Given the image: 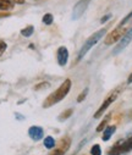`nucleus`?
Returning <instances> with one entry per match:
<instances>
[{
    "instance_id": "f257e3e1",
    "label": "nucleus",
    "mask_w": 132,
    "mask_h": 155,
    "mask_svg": "<svg viewBox=\"0 0 132 155\" xmlns=\"http://www.w3.org/2000/svg\"><path fill=\"white\" fill-rule=\"evenodd\" d=\"M71 89V81L70 80H66L63 82V84L56 89L54 91L52 94H49L47 97V99L43 101V107L47 109V107H50L53 105H55L56 103H60L70 92Z\"/></svg>"
},
{
    "instance_id": "f03ea898",
    "label": "nucleus",
    "mask_w": 132,
    "mask_h": 155,
    "mask_svg": "<svg viewBox=\"0 0 132 155\" xmlns=\"http://www.w3.org/2000/svg\"><path fill=\"white\" fill-rule=\"evenodd\" d=\"M107 33V28H102V29H99V31H97L96 33H93L88 39L84 42V44L82 45V48H81V50H80V53H78V56H77V61H80V60H82L83 58H84V55L90 51L91 49H92V47H94L102 38L104 37V34Z\"/></svg>"
},
{
    "instance_id": "7ed1b4c3",
    "label": "nucleus",
    "mask_w": 132,
    "mask_h": 155,
    "mask_svg": "<svg viewBox=\"0 0 132 155\" xmlns=\"http://www.w3.org/2000/svg\"><path fill=\"white\" fill-rule=\"evenodd\" d=\"M120 91H121V89H120V88H117V89L113 91V92L107 97V99L103 101V104L100 105V107L96 111V114H94V119H99L100 116L105 112V110H107V109H108V107H109V106H110V105H111V104L117 99V97H119V94H120Z\"/></svg>"
},
{
    "instance_id": "20e7f679",
    "label": "nucleus",
    "mask_w": 132,
    "mask_h": 155,
    "mask_svg": "<svg viewBox=\"0 0 132 155\" xmlns=\"http://www.w3.org/2000/svg\"><path fill=\"white\" fill-rule=\"evenodd\" d=\"M127 32V29L124 27V26H120L117 28H115L114 31H111L107 37H105V39H104V43L105 45H111L116 42H119L121 38L125 35V33Z\"/></svg>"
},
{
    "instance_id": "39448f33",
    "label": "nucleus",
    "mask_w": 132,
    "mask_h": 155,
    "mask_svg": "<svg viewBox=\"0 0 132 155\" xmlns=\"http://www.w3.org/2000/svg\"><path fill=\"white\" fill-rule=\"evenodd\" d=\"M131 41H132V28H130L126 33H125V35L121 38V39L119 41V43H117V45L115 47V49H114V51H113V54L114 55H117V54H120L130 43H131Z\"/></svg>"
},
{
    "instance_id": "423d86ee",
    "label": "nucleus",
    "mask_w": 132,
    "mask_h": 155,
    "mask_svg": "<svg viewBox=\"0 0 132 155\" xmlns=\"http://www.w3.org/2000/svg\"><path fill=\"white\" fill-rule=\"evenodd\" d=\"M90 3H91V0H80L78 3H76V5L73 6V10H72V20H78L87 10Z\"/></svg>"
},
{
    "instance_id": "0eeeda50",
    "label": "nucleus",
    "mask_w": 132,
    "mask_h": 155,
    "mask_svg": "<svg viewBox=\"0 0 132 155\" xmlns=\"http://www.w3.org/2000/svg\"><path fill=\"white\" fill-rule=\"evenodd\" d=\"M56 60L60 66H65L69 61V50L66 47H60L56 53Z\"/></svg>"
},
{
    "instance_id": "6e6552de",
    "label": "nucleus",
    "mask_w": 132,
    "mask_h": 155,
    "mask_svg": "<svg viewBox=\"0 0 132 155\" xmlns=\"http://www.w3.org/2000/svg\"><path fill=\"white\" fill-rule=\"evenodd\" d=\"M28 134L33 140H40L43 138V136H44V131L39 126H32L28 130Z\"/></svg>"
},
{
    "instance_id": "1a4fd4ad",
    "label": "nucleus",
    "mask_w": 132,
    "mask_h": 155,
    "mask_svg": "<svg viewBox=\"0 0 132 155\" xmlns=\"http://www.w3.org/2000/svg\"><path fill=\"white\" fill-rule=\"evenodd\" d=\"M117 143H119L121 154H124V153H128V151L132 150V137L128 138L127 140H120V142H117Z\"/></svg>"
},
{
    "instance_id": "9d476101",
    "label": "nucleus",
    "mask_w": 132,
    "mask_h": 155,
    "mask_svg": "<svg viewBox=\"0 0 132 155\" xmlns=\"http://www.w3.org/2000/svg\"><path fill=\"white\" fill-rule=\"evenodd\" d=\"M116 131V127L115 126H108L105 130H104V133H103V140L104 142H107V140H109L110 138H111V136H113V133Z\"/></svg>"
},
{
    "instance_id": "9b49d317",
    "label": "nucleus",
    "mask_w": 132,
    "mask_h": 155,
    "mask_svg": "<svg viewBox=\"0 0 132 155\" xmlns=\"http://www.w3.org/2000/svg\"><path fill=\"white\" fill-rule=\"evenodd\" d=\"M12 8H14L12 0H0V10L8 11V10H11Z\"/></svg>"
},
{
    "instance_id": "f8f14e48",
    "label": "nucleus",
    "mask_w": 132,
    "mask_h": 155,
    "mask_svg": "<svg viewBox=\"0 0 132 155\" xmlns=\"http://www.w3.org/2000/svg\"><path fill=\"white\" fill-rule=\"evenodd\" d=\"M70 143H71V140H70V138H67V137H65V138H63L61 140H60V143H59V149H61L64 153L70 148Z\"/></svg>"
},
{
    "instance_id": "ddd939ff",
    "label": "nucleus",
    "mask_w": 132,
    "mask_h": 155,
    "mask_svg": "<svg viewBox=\"0 0 132 155\" xmlns=\"http://www.w3.org/2000/svg\"><path fill=\"white\" fill-rule=\"evenodd\" d=\"M44 147L48 148V149H52L55 147V140L53 137H47L46 139H44Z\"/></svg>"
},
{
    "instance_id": "4468645a",
    "label": "nucleus",
    "mask_w": 132,
    "mask_h": 155,
    "mask_svg": "<svg viewBox=\"0 0 132 155\" xmlns=\"http://www.w3.org/2000/svg\"><path fill=\"white\" fill-rule=\"evenodd\" d=\"M72 114H73V109H67V110H65L64 112H61V114H60L59 120H60V121H64V120L69 119Z\"/></svg>"
},
{
    "instance_id": "2eb2a0df",
    "label": "nucleus",
    "mask_w": 132,
    "mask_h": 155,
    "mask_svg": "<svg viewBox=\"0 0 132 155\" xmlns=\"http://www.w3.org/2000/svg\"><path fill=\"white\" fill-rule=\"evenodd\" d=\"M33 32H34L33 26H28V27H26V28H23V29L21 31V34H22L23 37H31V35L33 34Z\"/></svg>"
},
{
    "instance_id": "dca6fc26",
    "label": "nucleus",
    "mask_w": 132,
    "mask_h": 155,
    "mask_svg": "<svg viewBox=\"0 0 132 155\" xmlns=\"http://www.w3.org/2000/svg\"><path fill=\"white\" fill-rule=\"evenodd\" d=\"M109 119H110V117H109V115H108L107 117H105V119H104V120H103V121L99 124V126L97 127V132H102V131H104V130L107 128L105 126L108 125V122H109Z\"/></svg>"
},
{
    "instance_id": "f3484780",
    "label": "nucleus",
    "mask_w": 132,
    "mask_h": 155,
    "mask_svg": "<svg viewBox=\"0 0 132 155\" xmlns=\"http://www.w3.org/2000/svg\"><path fill=\"white\" fill-rule=\"evenodd\" d=\"M54 22V17H53V15L52 14H46L43 16V23H46V25H52Z\"/></svg>"
},
{
    "instance_id": "a211bd4d",
    "label": "nucleus",
    "mask_w": 132,
    "mask_h": 155,
    "mask_svg": "<svg viewBox=\"0 0 132 155\" xmlns=\"http://www.w3.org/2000/svg\"><path fill=\"white\" fill-rule=\"evenodd\" d=\"M91 155H102V149L98 144L93 145L92 149H91Z\"/></svg>"
},
{
    "instance_id": "6ab92c4d",
    "label": "nucleus",
    "mask_w": 132,
    "mask_h": 155,
    "mask_svg": "<svg viewBox=\"0 0 132 155\" xmlns=\"http://www.w3.org/2000/svg\"><path fill=\"white\" fill-rule=\"evenodd\" d=\"M87 94H88V88H86V89L82 91V93H81V94L78 95V98H77V103H82V101L86 99Z\"/></svg>"
},
{
    "instance_id": "aec40b11",
    "label": "nucleus",
    "mask_w": 132,
    "mask_h": 155,
    "mask_svg": "<svg viewBox=\"0 0 132 155\" xmlns=\"http://www.w3.org/2000/svg\"><path fill=\"white\" fill-rule=\"evenodd\" d=\"M131 18H132V11H131V12H130L127 16H125V17H124V20L120 22V26H124V25H125V23H127V22H128Z\"/></svg>"
},
{
    "instance_id": "412c9836",
    "label": "nucleus",
    "mask_w": 132,
    "mask_h": 155,
    "mask_svg": "<svg viewBox=\"0 0 132 155\" xmlns=\"http://www.w3.org/2000/svg\"><path fill=\"white\" fill-rule=\"evenodd\" d=\"M5 50H6V43L5 42H0V56L4 54Z\"/></svg>"
},
{
    "instance_id": "4be33fe9",
    "label": "nucleus",
    "mask_w": 132,
    "mask_h": 155,
    "mask_svg": "<svg viewBox=\"0 0 132 155\" xmlns=\"http://www.w3.org/2000/svg\"><path fill=\"white\" fill-rule=\"evenodd\" d=\"M109 18H111V14H108V15L103 16V17H102V20H100V22H102V23H105L107 21H109Z\"/></svg>"
},
{
    "instance_id": "5701e85b",
    "label": "nucleus",
    "mask_w": 132,
    "mask_h": 155,
    "mask_svg": "<svg viewBox=\"0 0 132 155\" xmlns=\"http://www.w3.org/2000/svg\"><path fill=\"white\" fill-rule=\"evenodd\" d=\"M64 154H65V153H64L61 149H59V148H58V149H56L55 151H53L50 155H64Z\"/></svg>"
},
{
    "instance_id": "b1692460",
    "label": "nucleus",
    "mask_w": 132,
    "mask_h": 155,
    "mask_svg": "<svg viewBox=\"0 0 132 155\" xmlns=\"http://www.w3.org/2000/svg\"><path fill=\"white\" fill-rule=\"evenodd\" d=\"M12 3H14V4H15V3H16V4H23L25 0H12Z\"/></svg>"
},
{
    "instance_id": "393cba45",
    "label": "nucleus",
    "mask_w": 132,
    "mask_h": 155,
    "mask_svg": "<svg viewBox=\"0 0 132 155\" xmlns=\"http://www.w3.org/2000/svg\"><path fill=\"white\" fill-rule=\"evenodd\" d=\"M127 83H132V73L128 76V78H127Z\"/></svg>"
}]
</instances>
